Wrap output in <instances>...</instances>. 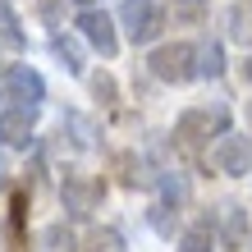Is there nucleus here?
<instances>
[{
	"mask_svg": "<svg viewBox=\"0 0 252 252\" xmlns=\"http://www.w3.org/2000/svg\"><path fill=\"white\" fill-rule=\"evenodd\" d=\"M147 69H152V78H160V83H188V78H197V46H188V41L156 46L147 55Z\"/></svg>",
	"mask_w": 252,
	"mask_h": 252,
	"instance_id": "obj_1",
	"label": "nucleus"
},
{
	"mask_svg": "<svg viewBox=\"0 0 252 252\" xmlns=\"http://www.w3.org/2000/svg\"><path fill=\"white\" fill-rule=\"evenodd\" d=\"M120 28L133 46H147V41L160 37V28H165V14H160L156 0H124L120 5Z\"/></svg>",
	"mask_w": 252,
	"mask_h": 252,
	"instance_id": "obj_2",
	"label": "nucleus"
},
{
	"mask_svg": "<svg viewBox=\"0 0 252 252\" xmlns=\"http://www.w3.org/2000/svg\"><path fill=\"white\" fill-rule=\"evenodd\" d=\"M229 124V115L220 110V106H197V110H184L179 115V124H174V142L188 147V152H197V147L211 138V133H225Z\"/></svg>",
	"mask_w": 252,
	"mask_h": 252,
	"instance_id": "obj_3",
	"label": "nucleus"
},
{
	"mask_svg": "<svg viewBox=\"0 0 252 252\" xmlns=\"http://www.w3.org/2000/svg\"><path fill=\"white\" fill-rule=\"evenodd\" d=\"M0 92H5L14 106H23V110H41V101H46V83H41V73L32 64H9Z\"/></svg>",
	"mask_w": 252,
	"mask_h": 252,
	"instance_id": "obj_4",
	"label": "nucleus"
},
{
	"mask_svg": "<svg viewBox=\"0 0 252 252\" xmlns=\"http://www.w3.org/2000/svg\"><path fill=\"white\" fill-rule=\"evenodd\" d=\"M211 165L229 179H243L252 165V138L248 133H220V142L211 147Z\"/></svg>",
	"mask_w": 252,
	"mask_h": 252,
	"instance_id": "obj_5",
	"label": "nucleus"
},
{
	"mask_svg": "<svg viewBox=\"0 0 252 252\" xmlns=\"http://www.w3.org/2000/svg\"><path fill=\"white\" fill-rule=\"evenodd\" d=\"M60 197H64V211L73 220H87L101 206V197H106V184H101V179H87V174H69V179L60 184Z\"/></svg>",
	"mask_w": 252,
	"mask_h": 252,
	"instance_id": "obj_6",
	"label": "nucleus"
},
{
	"mask_svg": "<svg viewBox=\"0 0 252 252\" xmlns=\"http://www.w3.org/2000/svg\"><path fill=\"white\" fill-rule=\"evenodd\" d=\"M78 32H83L87 46L101 51L106 60L120 51V32H115V23H110V14H106V9H83V14H78Z\"/></svg>",
	"mask_w": 252,
	"mask_h": 252,
	"instance_id": "obj_7",
	"label": "nucleus"
},
{
	"mask_svg": "<svg viewBox=\"0 0 252 252\" xmlns=\"http://www.w3.org/2000/svg\"><path fill=\"white\" fill-rule=\"evenodd\" d=\"M32 120H37V110H23V106L0 110V142H5V147H28V138H32Z\"/></svg>",
	"mask_w": 252,
	"mask_h": 252,
	"instance_id": "obj_8",
	"label": "nucleus"
},
{
	"mask_svg": "<svg viewBox=\"0 0 252 252\" xmlns=\"http://www.w3.org/2000/svg\"><path fill=\"white\" fill-rule=\"evenodd\" d=\"M220 243L225 248H243L248 243V211L243 206H225V216H220Z\"/></svg>",
	"mask_w": 252,
	"mask_h": 252,
	"instance_id": "obj_9",
	"label": "nucleus"
},
{
	"mask_svg": "<svg viewBox=\"0 0 252 252\" xmlns=\"http://www.w3.org/2000/svg\"><path fill=\"white\" fill-rule=\"evenodd\" d=\"M51 55L60 60L69 73H83V51H78V41L64 37V32H51Z\"/></svg>",
	"mask_w": 252,
	"mask_h": 252,
	"instance_id": "obj_10",
	"label": "nucleus"
},
{
	"mask_svg": "<svg viewBox=\"0 0 252 252\" xmlns=\"http://www.w3.org/2000/svg\"><path fill=\"white\" fill-rule=\"evenodd\" d=\"M229 37L252 46V0H234L229 5Z\"/></svg>",
	"mask_w": 252,
	"mask_h": 252,
	"instance_id": "obj_11",
	"label": "nucleus"
},
{
	"mask_svg": "<svg viewBox=\"0 0 252 252\" xmlns=\"http://www.w3.org/2000/svg\"><path fill=\"white\" fill-rule=\"evenodd\" d=\"M220 73H225V46L220 41L197 46V78H220Z\"/></svg>",
	"mask_w": 252,
	"mask_h": 252,
	"instance_id": "obj_12",
	"label": "nucleus"
},
{
	"mask_svg": "<svg viewBox=\"0 0 252 252\" xmlns=\"http://www.w3.org/2000/svg\"><path fill=\"white\" fill-rule=\"evenodd\" d=\"M83 252H128V243H124V234H120V229L101 225V229H92V234H87Z\"/></svg>",
	"mask_w": 252,
	"mask_h": 252,
	"instance_id": "obj_13",
	"label": "nucleus"
},
{
	"mask_svg": "<svg viewBox=\"0 0 252 252\" xmlns=\"http://www.w3.org/2000/svg\"><path fill=\"white\" fill-rule=\"evenodd\" d=\"M41 252H78V239H73L69 225H46L41 229Z\"/></svg>",
	"mask_w": 252,
	"mask_h": 252,
	"instance_id": "obj_14",
	"label": "nucleus"
},
{
	"mask_svg": "<svg viewBox=\"0 0 252 252\" xmlns=\"http://www.w3.org/2000/svg\"><path fill=\"white\" fill-rule=\"evenodd\" d=\"M160 197H165V202H160V206H184L188 202V179H184V174H160Z\"/></svg>",
	"mask_w": 252,
	"mask_h": 252,
	"instance_id": "obj_15",
	"label": "nucleus"
},
{
	"mask_svg": "<svg viewBox=\"0 0 252 252\" xmlns=\"http://www.w3.org/2000/svg\"><path fill=\"white\" fill-rule=\"evenodd\" d=\"M179 252H216V234H211V225H192L184 239H179Z\"/></svg>",
	"mask_w": 252,
	"mask_h": 252,
	"instance_id": "obj_16",
	"label": "nucleus"
},
{
	"mask_svg": "<svg viewBox=\"0 0 252 252\" xmlns=\"http://www.w3.org/2000/svg\"><path fill=\"white\" fill-rule=\"evenodd\" d=\"M0 41H5V46H14V51H23V28H19V19H14V9L5 5V9H0Z\"/></svg>",
	"mask_w": 252,
	"mask_h": 252,
	"instance_id": "obj_17",
	"label": "nucleus"
},
{
	"mask_svg": "<svg viewBox=\"0 0 252 252\" xmlns=\"http://www.w3.org/2000/svg\"><path fill=\"white\" fill-rule=\"evenodd\" d=\"M92 92H96V101H106V106H110V101H115V78H110V73H96V78H92Z\"/></svg>",
	"mask_w": 252,
	"mask_h": 252,
	"instance_id": "obj_18",
	"label": "nucleus"
},
{
	"mask_svg": "<svg viewBox=\"0 0 252 252\" xmlns=\"http://www.w3.org/2000/svg\"><path fill=\"white\" fill-rule=\"evenodd\" d=\"M60 9H64V0H41V19L60 28Z\"/></svg>",
	"mask_w": 252,
	"mask_h": 252,
	"instance_id": "obj_19",
	"label": "nucleus"
},
{
	"mask_svg": "<svg viewBox=\"0 0 252 252\" xmlns=\"http://www.w3.org/2000/svg\"><path fill=\"white\" fill-rule=\"evenodd\" d=\"M0 188H9V165H5V156H0Z\"/></svg>",
	"mask_w": 252,
	"mask_h": 252,
	"instance_id": "obj_20",
	"label": "nucleus"
},
{
	"mask_svg": "<svg viewBox=\"0 0 252 252\" xmlns=\"http://www.w3.org/2000/svg\"><path fill=\"white\" fill-rule=\"evenodd\" d=\"M243 78H248V83H252V55H248V64H243Z\"/></svg>",
	"mask_w": 252,
	"mask_h": 252,
	"instance_id": "obj_21",
	"label": "nucleus"
},
{
	"mask_svg": "<svg viewBox=\"0 0 252 252\" xmlns=\"http://www.w3.org/2000/svg\"><path fill=\"white\" fill-rule=\"evenodd\" d=\"M78 5H83V9H96V0H78Z\"/></svg>",
	"mask_w": 252,
	"mask_h": 252,
	"instance_id": "obj_22",
	"label": "nucleus"
},
{
	"mask_svg": "<svg viewBox=\"0 0 252 252\" xmlns=\"http://www.w3.org/2000/svg\"><path fill=\"white\" fill-rule=\"evenodd\" d=\"M0 9H5V0H0Z\"/></svg>",
	"mask_w": 252,
	"mask_h": 252,
	"instance_id": "obj_23",
	"label": "nucleus"
},
{
	"mask_svg": "<svg viewBox=\"0 0 252 252\" xmlns=\"http://www.w3.org/2000/svg\"><path fill=\"white\" fill-rule=\"evenodd\" d=\"M0 96H5V92H0Z\"/></svg>",
	"mask_w": 252,
	"mask_h": 252,
	"instance_id": "obj_24",
	"label": "nucleus"
}]
</instances>
